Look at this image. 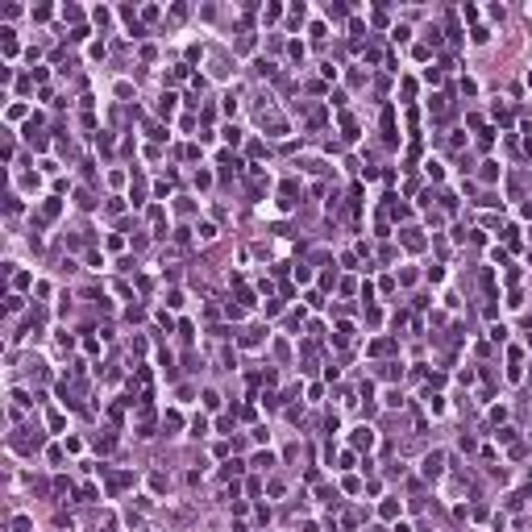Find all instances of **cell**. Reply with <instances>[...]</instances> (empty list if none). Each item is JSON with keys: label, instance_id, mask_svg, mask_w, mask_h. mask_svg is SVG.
I'll list each match as a JSON object with an SVG mask.
<instances>
[{"label": "cell", "instance_id": "4fadbf2b", "mask_svg": "<svg viewBox=\"0 0 532 532\" xmlns=\"http://www.w3.org/2000/svg\"><path fill=\"white\" fill-rule=\"evenodd\" d=\"M233 532H246V528H233Z\"/></svg>", "mask_w": 532, "mask_h": 532}, {"label": "cell", "instance_id": "7c38bea8", "mask_svg": "<svg viewBox=\"0 0 532 532\" xmlns=\"http://www.w3.org/2000/svg\"><path fill=\"white\" fill-rule=\"evenodd\" d=\"M379 511H382V516L391 520V516H395V511H399V503H395V499H387V503H382V507H379Z\"/></svg>", "mask_w": 532, "mask_h": 532}, {"label": "cell", "instance_id": "8fae6325", "mask_svg": "<svg viewBox=\"0 0 532 532\" xmlns=\"http://www.w3.org/2000/svg\"><path fill=\"white\" fill-rule=\"evenodd\" d=\"M482 179H486V183L499 179V167H495V162H482Z\"/></svg>", "mask_w": 532, "mask_h": 532}, {"label": "cell", "instance_id": "5b68a950", "mask_svg": "<svg viewBox=\"0 0 532 532\" xmlns=\"http://www.w3.org/2000/svg\"><path fill=\"white\" fill-rule=\"evenodd\" d=\"M58 216V200H46V204H42V221H54Z\"/></svg>", "mask_w": 532, "mask_h": 532}, {"label": "cell", "instance_id": "277c9868", "mask_svg": "<svg viewBox=\"0 0 532 532\" xmlns=\"http://www.w3.org/2000/svg\"><path fill=\"white\" fill-rule=\"evenodd\" d=\"M404 241H407V250H420V246H424V237H420L416 229H404Z\"/></svg>", "mask_w": 532, "mask_h": 532}, {"label": "cell", "instance_id": "3957f363", "mask_svg": "<svg viewBox=\"0 0 532 532\" xmlns=\"http://www.w3.org/2000/svg\"><path fill=\"white\" fill-rule=\"evenodd\" d=\"M354 445H357V449H362V445L370 449V445H374V432H370V429H357V432H354Z\"/></svg>", "mask_w": 532, "mask_h": 532}, {"label": "cell", "instance_id": "30bf717a", "mask_svg": "<svg viewBox=\"0 0 532 532\" xmlns=\"http://www.w3.org/2000/svg\"><path fill=\"white\" fill-rule=\"evenodd\" d=\"M225 142L237 146V142H241V129H237V125H229V129H225Z\"/></svg>", "mask_w": 532, "mask_h": 532}, {"label": "cell", "instance_id": "52a82bcc", "mask_svg": "<svg viewBox=\"0 0 532 532\" xmlns=\"http://www.w3.org/2000/svg\"><path fill=\"white\" fill-rule=\"evenodd\" d=\"M196 233H200V237H204V241H212V237H216V225H212V221H204V225H200Z\"/></svg>", "mask_w": 532, "mask_h": 532}, {"label": "cell", "instance_id": "6da1fadb", "mask_svg": "<svg viewBox=\"0 0 532 532\" xmlns=\"http://www.w3.org/2000/svg\"><path fill=\"white\" fill-rule=\"evenodd\" d=\"M382 137H387V142H399V133H395V112H391V108H382Z\"/></svg>", "mask_w": 532, "mask_h": 532}, {"label": "cell", "instance_id": "ba28073f", "mask_svg": "<svg viewBox=\"0 0 532 532\" xmlns=\"http://www.w3.org/2000/svg\"><path fill=\"white\" fill-rule=\"evenodd\" d=\"M254 466H258V470H270V466H275V453H258Z\"/></svg>", "mask_w": 532, "mask_h": 532}, {"label": "cell", "instance_id": "8992f818", "mask_svg": "<svg viewBox=\"0 0 532 532\" xmlns=\"http://www.w3.org/2000/svg\"><path fill=\"white\" fill-rule=\"evenodd\" d=\"M262 341V329H246V333H241V345H258Z\"/></svg>", "mask_w": 532, "mask_h": 532}, {"label": "cell", "instance_id": "7a4b0ae2", "mask_svg": "<svg viewBox=\"0 0 532 532\" xmlns=\"http://www.w3.org/2000/svg\"><path fill=\"white\" fill-rule=\"evenodd\" d=\"M441 466H445V453H429V457H424V474H429V478H437Z\"/></svg>", "mask_w": 532, "mask_h": 532}, {"label": "cell", "instance_id": "9c48e42d", "mask_svg": "<svg viewBox=\"0 0 532 532\" xmlns=\"http://www.w3.org/2000/svg\"><path fill=\"white\" fill-rule=\"evenodd\" d=\"M204 432H208V420H204V416H196V424H191V437H204Z\"/></svg>", "mask_w": 532, "mask_h": 532}]
</instances>
